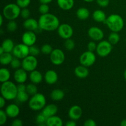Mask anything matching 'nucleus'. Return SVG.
<instances>
[{
	"label": "nucleus",
	"mask_w": 126,
	"mask_h": 126,
	"mask_svg": "<svg viewBox=\"0 0 126 126\" xmlns=\"http://www.w3.org/2000/svg\"><path fill=\"white\" fill-rule=\"evenodd\" d=\"M39 29L52 32L57 30L60 26V20L55 15L50 13L42 14L38 20Z\"/></svg>",
	"instance_id": "obj_1"
},
{
	"label": "nucleus",
	"mask_w": 126,
	"mask_h": 126,
	"mask_svg": "<svg viewBox=\"0 0 126 126\" xmlns=\"http://www.w3.org/2000/svg\"><path fill=\"white\" fill-rule=\"evenodd\" d=\"M17 86L12 81L2 82L1 86V94L6 100H12L17 98Z\"/></svg>",
	"instance_id": "obj_2"
},
{
	"label": "nucleus",
	"mask_w": 126,
	"mask_h": 126,
	"mask_svg": "<svg viewBox=\"0 0 126 126\" xmlns=\"http://www.w3.org/2000/svg\"><path fill=\"white\" fill-rule=\"evenodd\" d=\"M105 23L111 32L118 33L123 29L124 26V21L123 17L116 14L108 16Z\"/></svg>",
	"instance_id": "obj_3"
},
{
	"label": "nucleus",
	"mask_w": 126,
	"mask_h": 126,
	"mask_svg": "<svg viewBox=\"0 0 126 126\" xmlns=\"http://www.w3.org/2000/svg\"><path fill=\"white\" fill-rule=\"evenodd\" d=\"M21 8L14 3H10L4 7L2 9V16L9 20H16L20 16Z\"/></svg>",
	"instance_id": "obj_4"
},
{
	"label": "nucleus",
	"mask_w": 126,
	"mask_h": 126,
	"mask_svg": "<svg viewBox=\"0 0 126 126\" xmlns=\"http://www.w3.org/2000/svg\"><path fill=\"white\" fill-rule=\"evenodd\" d=\"M46 105V98L41 93H37L32 95L28 100V106L33 111L42 110Z\"/></svg>",
	"instance_id": "obj_5"
},
{
	"label": "nucleus",
	"mask_w": 126,
	"mask_h": 126,
	"mask_svg": "<svg viewBox=\"0 0 126 126\" xmlns=\"http://www.w3.org/2000/svg\"><path fill=\"white\" fill-rule=\"evenodd\" d=\"M113 49V45L108 41H100L97 44L96 52L101 57H105L110 54Z\"/></svg>",
	"instance_id": "obj_6"
},
{
	"label": "nucleus",
	"mask_w": 126,
	"mask_h": 126,
	"mask_svg": "<svg viewBox=\"0 0 126 126\" xmlns=\"http://www.w3.org/2000/svg\"><path fill=\"white\" fill-rule=\"evenodd\" d=\"M38 60L36 56L28 55L24 59H22V68L27 72H31L36 70L38 66Z\"/></svg>",
	"instance_id": "obj_7"
},
{
	"label": "nucleus",
	"mask_w": 126,
	"mask_h": 126,
	"mask_svg": "<svg viewBox=\"0 0 126 126\" xmlns=\"http://www.w3.org/2000/svg\"><path fill=\"white\" fill-rule=\"evenodd\" d=\"M95 61V54L94 53V52L89 51V50H87L82 53L79 57V62L81 65H84L86 67H89L93 65Z\"/></svg>",
	"instance_id": "obj_8"
},
{
	"label": "nucleus",
	"mask_w": 126,
	"mask_h": 126,
	"mask_svg": "<svg viewBox=\"0 0 126 126\" xmlns=\"http://www.w3.org/2000/svg\"><path fill=\"white\" fill-rule=\"evenodd\" d=\"M12 53L16 57L23 59L30 55V47L23 44V43L17 44L15 46Z\"/></svg>",
	"instance_id": "obj_9"
},
{
	"label": "nucleus",
	"mask_w": 126,
	"mask_h": 126,
	"mask_svg": "<svg viewBox=\"0 0 126 126\" xmlns=\"http://www.w3.org/2000/svg\"><path fill=\"white\" fill-rule=\"evenodd\" d=\"M50 60L54 65H60L65 62V55L63 51L60 49H53L50 54Z\"/></svg>",
	"instance_id": "obj_10"
},
{
	"label": "nucleus",
	"mask_w": 126,
	"mask_h": 126,
	"mask_svg": "<svg viewBox=\"0 0 126 126\" xmlns=\"http://www.w3.org/2000/svg\"><path fill=\"white\" fill-rule=\"evenodd\" d=\"M57 32L60 38L63 39L71 38L74 33L72 27L68 23H63L60 25L57 29Z\"/></svg>",
	"instance_id": "obj_11"
},
{
	"label": "nucleus",
	"mask_w": 126,
	"mask_h": 126,
	"mask_svg": "<svg viewBox=\"0 0 126 126\" xmlns=\"http://www.w3.org/2000/svg\"><path fill=\"white\" fill-rule=\"evenodd\" d=\"M37 37L33 31L27 30L25 32L22 36V41L23 44L30 47L34 45L36 42Z\"/></svg>",
	"instance_id": "obj_12"
},
{
	"label": "nucleus",
	"mask_w": 126,
	"mask_h": 126,
	"mask_svg": "<svg viewBox=\"0 0 126 126\" xmlns=\"http://www.w3.org/2000/svg\"><path fill=\"white\" fill-rule=\"evenodd\" d=\"M88 35L94 41H100L104 37V33L101 28L97 27H92L89 29Z\"/></svg>",
	"instance_id": "obj_13"
},
{
	"label": "nucleus",
	"mask_w": 126,
	"mask_h": 126,
	"mask_svg": "<svg viewBox=\"0 0 126 126\" xmlns=\"http://www.w3.org/2000/svg\"><path fill=\"white\" fill-rule=\"evenodd\" d=\"M27 71L22 68L17 69L14 73V79L18 84L25 83L27 81Z\"/></svg>",
	"instance_id": "obj_14"
},
{
	"label": "nucleus",
	"mask_w": 126,
	"mask_h": 126,
	"mask_svg": "<svg viewBox=\"0 0 126 126\" xmlns=\"http://www.w3.org/2000/svg\"><path fill=\"white\" fill-rule=\"evenodd\" d=\"M82 114V108L79 105L72 106L68 110V116L72 120H78L81 118Z\"/></svg>",
	"instance_id": "obj_15"
},
{
	"label": "nucleus",
	"mask_w": 126,
	"mask_h": 126,
	"mask_svg": "<svg viewBox=\"0 0 126 126\" xmlns=\"http://www.w3.org/2000/svg\"><path fill=\"white\" fill-rule=\"evenodd\" d=\"M20 108L18 105L14 103H12L6 107L5 109L6 114L8 118H16L20 114Z\"/></svg>",
	"instance_id": "obj_16"
},
{
	"label": "nucleus",
	"mask_w": 126,
	"mask_h": 126,
	"mask_svg": "<svg viewBox=\"0 0 126 126\" xmlns=\"http://www.w3.org/2000/svg\"><path fill=\"white\" fill-rule=\"evenodd\" d=\"M58 74L53 70H49L46 72L44 75V79L46 82L48 84L52 85L56 83L58 81Z\"/></svg>",
	"instance_id": "obj_17"
},
{
	"label": "nucleus",
	"mask_w": 126,
	"mask_h": 126,
	"mask_svg": "<svg viewBox=\"0 0 126 126\" xmlns=\"http://www.w3.org/2000/svg\"><path fill=\"white\" fill-rule=\"evenodd\" d=\"M23 26L26 30L29 31H36L39 28L38 21L33 18L25 19L23 22Z\"/></svg>",
	"instance_id": "obj_18"
},
{
	"label": "nucleus",
	"mask_w": 126,
	"mask_h": 126,
	"mask_svg": "<svg viewBox=\"0 0 126 126\" xmlns=\"http://www.w3.org/2000/svg\"><path fill=\"white\" fill-rule=\"evenodd\" d=\"M58 111V107L54 104H49L46 105L42 110L41 113L45 116L46 118H49L50 116L55 115Z\"/></svg>",
	"instance_id": "obj_19"
},
{
	"label": "nucleus",
	"mask_w": 126,
	"mask_h": 126,
	"mask_svg": "<svg viewBox=\"0 0 126 126\" xmlns=\"http://www.w3.org/2000/svg\"><path fill=\"white\" fill-rule=\"evenodd\" d=\"M75 74L78 78L84 79L89 76V71L87 67L81 65L75 68Z\"/></svg>",
	"instance_id": "obj_20"
},
{
	"label": "nucleus",
	"mask_w": 126,
	"mask_h": 126,
	"mask_svg": "<svg viewBox=\"0 0 126 126\" xmlns=\"http://www.w3.org/2000/svg\"><path fill=\"white\" fill-rule=\"evenodd\" d=\"M29 78L31 82L32 83L35 84L41 83L43 79V76L41 73L36 70L31 71L30 73Z\"/></svg>",
	"instance_id": "obj_21"
},
{
	"label": "nucleus",
	"mask_w": 126,
	"mask_h": 126,
	"mask_svg": "<svg viewBox=\"0 0 126 126\" xmlns=\"http://www.w3.org/2000/svg\"><path fill=\"white\" fill-rule=\"evenodd\" d=\"M57 2L61 9L63 11H69L73 7L75 0H57Z\"/></svg>",
	"instance_id": "obj_22"
},
{
	"label": "nucleus",
	"mask_w": 126,
	"mask_h": 126,
	"mask_svg": "<svg viewBox=\"0 0 126 126\" xmlns=\"http://www.w3.org/2000/svg\"><path fill=\"white\" fill-rule=\"evenodd\" d=\"M63 124L62 119L57 116H52L47 119V126H62Z\"/></svg>",
	"instance_id": "obj_23"
},
{
	"label": "nucleus",
	"mask_w": 126,
	"mask_h": 126,
	"mask_svg": "<svg viewBox=\"0 0 126 126\" xmlns=\"http://www.w3.org/2000/svg\"><path fill=\"white\" fill-rule=\"evenodd\" d=\"M92 17L94 20L97 22H105L107 20V16L104 11L102 10H95L92 14Z\"/></svg>",
	"instance_id": "obj_24"
},
{
	"label": "nucleus",
	"mask_w": 126,
	"mask_h": 126,
	"mask_svg": "<svg viewBox=\"0 0 126 126\" xmlns=\"http://www.w3.org/2000/svg\"><path fill=\"white\" fill-rule=\"evenodd\" d=\"M76 17L81 20H85L89 18L90 16V12L89 9L86 7H80L76 11Z\"/></svg>",
	"instance_id": "obj_25"
},
{
	"label": "nucleus",
	"mask_w": 126,
	"mask_h": 126,
	"mask_svg": "<svg viewBox=\"0 0 126 126\" xmlns=\"http://www.w3.org/2000/svg\"><path fill=\"white\" fill-rule=\"evenodd\" d=\"M65 97V92L63 90L56 89H54L50 93V98L54 101L62 100Z\"/></svg>",
	"instance_id": "obj_26"
},
{
	"label": "nucleus",
	"mask_w": 126,
	"mask_h": 126,
	"mask_svg": "<svg viewBox=\"0 0 126 126\" xmlns=\"http://www.w3.org/2000/svg\"><path fill=\"white\" fill-rule=\"evenodd\" d=\"M1 47L3 48L5 52H12L14 48L15 45L13 41L11 39H4L1 44Z\"/></svg>",
	"instance_id": "obj_27"
},
{
	"label": "nucleus",
	"mask_w": 126,
	"mask_h": 126,
	"mask_svg": "<svg viewBox=\"0 0 126 126\" xmlns=\"http://www.w3.org/2000/svg\"><path fill=\"white\" fill-rule=\"evenodd\" d=\"M13 54L11 52H4L0 55V62L2 65H7L11 64L13 59Z\"/></svg>",
	"instance_id": "obj_28"
},
{
	"label": "nucleus",
	"mask_w": 126,
	"mask_h": 126,
	"mask_svg": "<svg viewBox=\"0 0 126 126\" xmlns=\"http://www.w3.org/2000/svg\"><path fill=\"white\" fill-rule=\"evenodd\" d=\"M11 78V73L8 69L2 68L0 70V82L1 83L9 81Z\"/></svg>",
	"instance_id": "obj_29"
},
{
	"label": "nucleus",
	"mask_w": 126,
	"mask_h": 126,
	"mask_svg": "<svg viewBox=\"0 0 126 126\" xmlns=\"http://www.w3.org/2000/svg\"><path fill=\"white\" fill-rule=\"evenodd\" d=\"M16 98L21 103H25L29 100V94L26 91H18Z\"/></svg>",
	"instance_id": "obj_30"
},
{
	"label": "nucleus",
	"mask_w": 126,
	"mask_h": 126,
	"mask_svg": "<svg viewBox=\"0 0 126 126\" xmlns=\"http://www.w3.org/2000/svg\"><path fill=\"white\" fill-rule=\"evenodd\" d=\"M120 40V36L118 34V32H113L110 34L108 37V41L112 44V45H115L118 44Z\"/></svg>",
	"instance_id": "obj_31"
},
{
	"label": "nucleus",
	"mask_w": 126,
	"mask_h": 126,
	"mask_svg": "<svg viewBox=\"0 0 126 126\" xmlns=\"http://www.w3.org/2000/svg\"><path fill=\"white\" fill-rule=\"evenodd\" d=\"M26 91L28 92L29 95H33L38 93V88H37L35 84L32 82L31 84H28V85H27V86H26Z\"/></svg>",
	"instance_id": "obj_32"
},
{
	"label": "nucleus",
	"mask_w": 126,
	"mask_h": 126,
	"mask_svg": "<svg viewBox=\"0 0 126 126\" xmlns=\"http://www.w3.org/2000/svg\"><path fill=\"white\" fill-rule=\"evenodd\" d=\"M47 118L42 113L38 114L36 118V122L39 126H46V121Z\"/></svg>",
	"instance_id": "obj_33"
},
{
	"label": "nucleus",
	"mask_w": 126,
	"mask_h": 126,
	"mask_svg": "<svg viewBox=\"0 0 126 126\" xmlns=\"http://www.w3.org/2000/svg\"><path fill=\"white\" fill-rule=\"evenodd\" d=\"M52 47L50 44H44V45L42 46L41 48V53H43V54H45V55H50L52 52Z\"/></svg>",
	"instance_id": "obj_34"
},
{
	"label": "nucleus",
	"mask_w": 126,
	"mask_h": 126,
	"mask_svg": "<svg viewBox=\"0 0 126 126\" xmlns=\"http://www.w3.org/2000/svg\"><path fill=\"white\" fill-rule=\"evenodd\" d=\"M18 26H17V23L14 20H9V22L7 23V30L8 32H14L17 30Z\"/></svg>",
	"instance_id": "obj_35"
},
{
	"label": "nucleus",
	"mask_w": 126,
	"mask_h": 126,
	"mask_svg": "<svg viewBox=\"0 0 126 126\" xmlns=\"http://www.w3.org/2000/svg\"><path fill=\"white\" fill-rule=\"evenodd\" d=\"M64 46H65V47L66 50H71L75 48V43L73 39H71V38H69V39H65Z\"/></svg>",
	"instance_id": "obj_36"
},
{
	"label": "nucleus",
	"mask_w": 126,
	"mask_h": 126,
	"mask_svg": "<svg viewBox=\"0 0 126 126\" xmlns=\"http://www.w3.org/2000/svg\"><path fill=\"white\" fill-rule=\"evenodd\" d=\"M20 59H18V58L16 57H15L14 58H13L11 64H10L11 67L13 69H15V70L20 68V67L22 66V62H20Z\"/></svg>",
	"instance_id": "obj_37"
},
{
	"label": "nucleus",
	"mask_w": 126,
	"mask_h": 126,
	"mask_svg": "<svg viewBox=\"0 0 126 126\" xmlns=\"http://www.w3.org/2000/svg\"><path fill=\"white\" fill-rule=\"evenodd\" d=\"M49 6H48V4H41L39 6V12L42 14H46L49 13Z\"/></svg>",
	"instance_id": "obj_38"
},
{
	"label": "nucleus",
	"mask_w": 126,
	"mask_h": 126,
	"mask_svg": "<svg viewBox=\"0 0 126 126\" xmlns=\"http://www.w3.org/2000/svg\"><path fill=\"white\" fill-rule=\"evenodd\" d=\"M8 116L6 114L5 110L2 109L0 110V125L2 126L6 123Z\"/></svg>",
	"instance_id": "obj_39"
},
{
	"label": "nucleus",
	"mask_w": 126,
	"mask_h": 126,
	"mask_svg": "<svg viewBox=\"0 0 126 126\" xmlns=\"http://www.w3.org/2000/svg\"><path fill=\"white\" fill-rule=\"evenodd\" d=\"M31 0H17L16 4L20 7L21 9L27 7L30 5Z\"/></svg>",
	"instance_id": "obj_40"
},
{
	"label": "nucleus",
	"mask_w": 126,
	"mask_h": 126,
	"mask_svg": "<svg viewBox=\"0 0 126 126\" xmlns=\"http://www.w3.org/2000/svg\"><path fill=\"white\" fill-rule=\"evenodd\" d=\"M41 50H39V48L38 47L35 46H32L30 47V55H33V56H37L40 54Z\"/></svg>",
	"instance_id": "obj_41"
},
{
	"label": "nucleus",
	"mask_w": 126,
	"mask_h": 126,
	"mask_svg": "<svg viewBox=\"0 0 126 126\" xmlns=\"http://www.w3.org/2000/svg\"><path fill=\"white\" fill-rule=\"evenodd\" d=\"M20 16L24 20L30 18V11L28 8H27V7H25V8H22L21 9Z\"/></svg>",
	"instance_id": "obj_42"
},
{
	"label": "nucleus",
	"mask_w": 126,
	"mask_h": 126,
	"mask_svg": "<svg viewBox=\"0 0 126 126\" xmlns=\"http://www.w3.org/2000/svg\"><path fill=\"white\" fill-rule=\"evenodd\" d=\"M97 44L95 43L94 41H90L87 44V50L91 52L96 51V49H97Z\"/></svg>",
	"instance_id": "obj_43"
},
{
	"label": "nucleus",
	"mask_w": 126,
	"mask_h": 126,
	"mask_svg": "<svg viewBox=\"0 0 126 126\" xmlns=\"http://www.w3.org/2000/svg\"><path fill=\"white\" fill-rule=\"evenodd\" d=\"M96 2L100 7H105L109 5L110 0H96Z\"/></svg>",
	"instance_id": "obj_44"
},
{
	"label": "nucleus",
	"mask_w": 126,
	"mask_h": 126,
	"mask_svg": "<svg viewBox=\"0 0 126 126\" xmlns=\"http://www.w3.org/2000/svg\"><path fill=\"white\" fill-rule=\"evenodd\" d=\"M84 126H96L97 123L94 119H88L85 121L84 123Z\"/></svg>",
	"instance_id": "obj_45"
},
{
	"label": "nucleus",
	"mask_w": 126,
	"mask_h": 126,
	"mask_svg": "<svg viewBox=\"0 0 126 126\" xmlns=\"http://www.w3.org/2000/svg\"><path fill=\"white\" fill-rule=\"evenodd\" d=\"M23 121L20 119H15L12 122L11 125L12 126H23Z\"/></svg>",
	"instance_id": "obj_46"
},
{
	"label": "nucleus",
	"mask_w": 126,
	"mask_h": 126,
	"mask_svg": "<svg viewBox=\"0 0 126 126\" xmlns=\"http://www.w3.org/2000/svg\"><path fill=\"white\" fill-rule=\"evenodd\" d=\"M26 86H25L24 83L18 84V85L17 86V90H18V91H26Z\"/></svg>",
	"instance_id": "obj_47"
},
{
	"label": "nucleus",
	"mask_w": 126,
	"mask_h": 126,
	"mask_svg": "<svg viewBox=\"0 0 126 126\" xmlns=\"http://www.w3.org/2000/svg\"><path fill=\"white\" fill-rule=\"evenodd\" d=\"M6 100L2 96H1V98H0V108H1V109L4 108V107L5 106V105H6Z\"/></svg>",
	"instance_id": "obj_48"
},
{
	"label": "nucleus",
	"mask_w": 126,
	"mask_h": 126,
	"mask_svg": "<svg viewBox=\"0 0 126 126\" xmlns=\"http://www.w3.org/2000/svg\"><path fill=\"white\" fill-rule=\"evenodd\" d=\"M65 125H66V126H76V123L75 122V121L71 119L70 121H68L66 122Z\"/></svg>",
	"instance_id": "obj_49"
},
{
	"label": "nucleus",
	"mask_w": 126,
	"mask_h": 126,
	"mask_svg": "<svg viewBox=\"0 0 126 126\" xmlns=\"http://www.w3.org/2000/svg\"><path fill=\"white\" fill-rule=\"evenodd\" d=\"M53 0H39V1L41 4H49Z\"/></svg>",
	"instance_id": "obj_50"
},
{
	"label": "nucleus",
	"mask_w": 126,
	"mask_h": 126,
	"mask_svg": "<svg viewBox=\"0 0 126 126\" xmlns=\"http://www.w3.org/2000/svg\"><path fill=\"white\" fill-rule=\"evenodd\" d=\"M3 18H4V17L2 16V14L1 15V16H0V20H1V22H0V26H1V27L2 25V24H3Z\"/></svg>",
	"instance_id": "obj_51"
},
{
	"label": "nucleus",
	"mask_w": 126,
	"mask_h": 126,
	"mask_svg": "<svg viewBox=\"0 0 126 126\" xmlns=\"http://www.w3.org/2000/svg\"><path fill=\"white\" fill-rule=\"evenodd\" d=\"M120 125L121 126H126V119L121 121Z\"/></svg>",
	"instance_id": "obj_52"
},
{
	"label": "nucleus",
	"mask_w": 126,
	"mask_h": 126,
	"mask_svg": "<svg viewBox=\"0 0 126 126\" xmlns=\"http://www.w3.org/2000/svg\"><path fill=\"white\" fill-rule=\"evenodd\" d=\"M4 50L3 48L2 47H0V55H1V54H2L3 53H4Z\"/></svg>",
	"instance_id": "obj_53"
},
{
	"label": "nucleus",
	"mask_w": 126,
	"mask_h": 126,
	"mask_svg": "<svg viewBox=\"0 0 126 126\" xmlns=\"http://www.w3.org/2000/svg\"><path fill=\"white\" fill-rule=\"evenodd\" d=\"M84 1H85V2H93L94 0H83Z\"/></svg>",
	"instance_id": "obj_54"
},
{
	"label": "nucleus",
	"mask_w": 126,
	"mask_h": 126,
	"mask_svg": "<svg viewBox=\"0 0 126 126\" xmlns=\"http://www.w3.org/2000/svg\"><path fill=\"white\" fill-rule=\"evenodd\" d=\"M124 79H125V80L126 81V70L124 71Z\"/></svg>",
	"instance_id": "obj_55"
},
{
	"label": "nucleus",
	"mask_w": 126,
	"mask_h": 126,
	"mask_svg": "<svg viewBox=\"0 0 126 126\" xmlns=\"http://www.w3.org/2000/svg\"></svg>",
	"instance_id": "obj_56"
}]
</instances>
